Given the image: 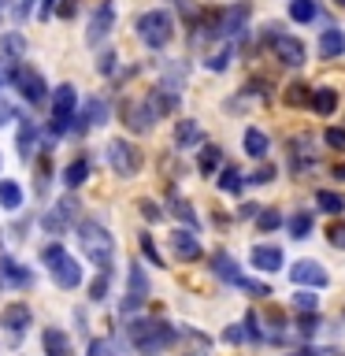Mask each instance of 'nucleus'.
Returning a JSON list of instances; mask_svg holds the SVG:
<instances>
[{"label": "nucleus", "mask_w": 345, "mask_h": 356, "mask_svg": "<svg viewBox=\"0 0 345 356\" xmlns=\"http://www.w3.org/2000/svg\"><path fill=\"white\" fill-rule=\"evenodd\" d=\"M127 338L134 341V349L141 356H160L163 349H171L178 330L163 319H130L127 323Z\"/></svg>", "instance_id": "f257e3e1"}, {"label": "nucleus", "mask_w": 345, "mask_h": 356, "mask_svg": "<svg viewBox=\"0 0 345 356\" xmlns=\"http://www.w3.org/2000/svg\"><path fill=\"white\" fill-rule=\"evenodd\" d=\"M78 241H82V252L89 256V264H97L104 275H111V260H115V241H111V234L100 227L97 219L78 222Z\"/></svg>", "instance_id": "f03ea898"}, {"label": "nucleus", "mask_w": 345, "mask_h": 356, "mask_svg": "<svg viewBox=\"0 0 345 356\" xmlns=\"http://www.w3.org/2000/svg\"><path fill=\"white\" fill-rule=\"evenodd\" d=\"M134 30H138L141 44H149V49H167L175 38V19H171V11L152 8V11H145V15H138Z\"/></svg>", "instance_id": "7ed1b4c3"}, {"label": "nucleus", "mask_w": 345, "mask_h": 356, "mask_svg": "<svg viewBox=\"0 0 345 356\" xmlns=\"http://www.w3.org/2000/svg\"><path fill=\"white\" fill-rule=\"evenodd\" d=\"M41 260H45V267L52 271V282L60 286V289L82 286V267H78L74 256H67V249H63L60 241L45 245V249H41Z\"/></svg>", "instance_id": "20e7f679"}, {"label": "nucleus", "mask_w": 345, "mask_h": 356, "mask_svg": "<svg viewBox=\"0 0 345 356\" xmlns=\"http://www.w3.org/2000/svg\"><path fill=\"white\" fill-rule=\"evenodd\" d=\"M74 119H78V89L71 82H63V86L52 89V122H49V130L67 134L74 127Z\"/></svg>", "instance_id": "39448f33"}, {"label": "nucleus", "mask_w": 345, "mask_h": 356, "mask_svg": "<svg viewBox=\"0 0 345 356\" xmlns=\"http://www.w3.org/2000/svg\"><path fill=\"white\" fill-rule=\"evenodd\" d=\"M267 44H271L275 60L286 67H305V60H308L305 41L294 38V33H282V26H267Z\"/></svg>", "instance_id": "423d86ee"}, {"label": "nucleus", "mask_w": 345, "mask_h": 356, "mask_svg": "<svg viewBox=\"0 0 345 356\" xmlns=\"http://www.w3.org/2000/svg\"><path fill=\"white\" fill-rule=\"evenodd\" d=\"M108 163L119 178H134L141 171V149L127 138H115V141H108Z\"/></svg>", "instance_id": "0eeeda50"}, {"label": "nucleus", "mask_w": 345, "mask_h": 356, "mask_svg": "<svg viewBox=\"0 0 345 356\" xmlns=\"http://www.w3.org/2000/svg\"><path fill=\"white\" fill-rule=\"evenodd\" d=\"M252 8L245 4V0H238V4H230L227 11H219L216 15V38H234V33L245 30V22H249Z\"/></svg>", "instance_id": "6e6552de"}, {"label": "nucleus", "mask_w": 345, "mask_h": 356, "mask_svg": "<svg viewBox=\"0 0 345 356\" xmlns=\"http://www.w3.org/2000/svg\"><path fill=\"white\" fill-rule=\"evenodd\" d=\"M111 26H115V4H111V0H100L97 11H93V19H89L86 41H89V44H100V41L111 33Z\"/></svg>", "instance_id": "1a4fd4ad"}, {"label": "nucleus", "mask_w": 345, "mask_h": 356, "mask_svg": "<svg viewBox=\"0 0 345 356\" xmlns=\"http://www.w3.org/2000/svg\"><path fill=\"white\" fill-rule=\"evenodd\" d=\"M289 278H294L297 286H305V289H323L330 282V275L323 271L316 260H297L294 267H289Z\"/></svg>", "instance_id": "9d476101"}, {"label": "nucleus", "mask_w": 345, "mask_h": 356, "mask_svg": "<svg viewBox=\"0 0 345 356\" xmlns=\"http://www.w3.org/2000/svg\"><path fill=\"white\" fill-rule=\"evenodd\" d=\"M127 278H130V289H127V297H122V316L138 312L145 305V297H149V278H145V271H141L138 264L127 271Z\"/></svg>", "instance_id": "9b49d317"}, {"label": "nucleus", "mask_w": 345, "mask_h": 356, "mask_svg": "<svg viewBox=\"0 0 345 356\" xmlns=\"http://www.w3.org/2000/svg\"><path fill=\"white\" fill-rule=\"evenodd\" d=\"M15 86H19L22 100H30V104H41V100L49 97V86H45V78H41L38 71H33V67H19Z\"/></svg>", "instance_id": "f8f14e48"}, {"label": "nucleus", "mask_w": 345, "mask_h": 356, "mask_svg": "<svg viewBox=\"0 0 345 356\" xmlns=\"http://www.w3.org/2000/svg\"><path fill=\"white\" fill-rule=\"evenodd\" d=\"M145 104H149L152 119H163V115H171V111L178 108V89H175V86H156L152 93L145 97Z\"/></svg>", "instance_id": "ddd939ff"}, {"label": "nucleus", "mask_w": 345, "mask_h": 356, "mask_svg": "<svg viewBox=\"0 0 345 356\" xmlns=\"http://www.w3.org/2000/svg\"><path fill=\"white\" fill-rule=\"evenodd\" d=\"M0 286L26 289V286H33V275H30L22 264H15V260H11V256H0Z\"/></svg>", "instance_id": "4468645a"}, {"label": "nucleus", "mask_w": 345, "mask_h": 356, "mask_svg": "<svg viewBox=\"0 0 345 356\" xmlns=\"http://www.w3.org/2000/svg\"><path fill=\"white\" fill-rule=\"evenodd\" d=\"M30 308L26 305H22V300H15V305H8L4 312H0V327H4L8 334H15V338H19V334H26V327H30Z\"/></svg>", "instance_id": "2eb2a0df"}, {"label": "nucleus", "mask_w": 345, "mask_h": 356, "mask_svg": "<svg viewBox=\"0 0 345 356\" xmlns=\"http://www.w3.org/2000/svg\"><path fill=\"white\" fill-rule=\"evenodd\" d=\"M211 271H216V278H223L227 286H238V289H245V282H249V278L238 271V264L230 260V252H223V249L211 256Z\"/></svg>", "instance_id": "dca6fc26"}, {"label": "nucleus", "mask_w": 345, "mask_h": 356, "mask_svg": "<svg viewBox=\"0 0 345 356\" xmlns=\"http://www.w3.org/2000/svg\"><path fill=\"white\" fill-rule=\"evenodd\" d=\"M249 264L256 267V271L271 275V271L282 267V249H278V245H256V249L249 252Z\"/></svg>", "instance_id": "f3484780"}, {"label": "nucleus", "mask_w": 345, "mask_h": 356, "mask_svg": "<svg viewBox=\"0 0 345 356\" xmlns=\"http://www.w3.org/2000/svg\"><path fill=\"white\" fill-rule=\"evenodd\" d=\"M15 145H19V156H22V160H33V149H38V122H33L30 115L19 119Z\"/></svg>", "instance_id": "a211bd4d"}, {"label": "nucleus", "mask_w": 345, "mask_h": 356, "mask_svg": "<svg viewBox=\"0 0 345 356\" xmlns=\"http://www.w3.org/2000/svg\"><path fill=\"white\" fill-rule=\"evenodd\" d=\"M338 89H334V86H316V89H312V100H308V104H312V111H316V115H334V111H338Z\"/></svg>", "instance_id": "6ab92c4d"}, {"label": "nucleus", "mask_w": 345, "mask_h": 356, "mask_svg": "<svg viewBox=\"0 0 345 356\" xmlns=\"http://www.w3.org/2000/svg\"><path fill=\"white\" fill-rule=\"evenodd\" d=\"M41 345H45V356H74L71 338H67V334H63L60 327H45Z\"/></svg>", "instance_id": "aec40b11"}, {"label": "nucleus", "mask_w": 345, "mask_h": 356, "mask_svg": "<svg viewBox=\"0 0 345 356\" xmlns=\"http://www.w3.org/2000/svg\"><path fill=\"white\" fill-rule=\"evenodd\" d=\"M171 249L178 260H200V241L193 238V230H175L171 234Z\"/></svg>", "instance_id": "412c9836"}, {"label": "nucleus", "mask_w": 345, "mask_h": 356, "mask_svg": "<svg viewBox=\"0 0 345 356\" xmlns=\"http://www.w3.org/2000/svg\"><path fill=\"white\" fill-rule=\"evenodd\" d=\"M122 122H127L134 134L152 130V111H149V104H127V108H122Z\"/></svg>", "instance_id": "4be33fe9"}, {"label": "nucleus", "mask_w": 345, "mask_h": 356, "mask_svg": "<svg viewBox=\"0 0 345 356\" xmlns=\"http://www.w3.org/2000/svg\"><path fill=\"white\" fill-rule=\"evenodd\" d=\"M319 56H323V60H338V56H345V33H342L338 26L323 30V38H319Z\"/></svg>", "instance_id": "5701e85b"}, {"label": "nucleus", "mask_w": 345, "mask_h": 356, "mask_svg": "<svg viewBox=\"0 0 345 356\" xmlns=\"http://www.w3.org/2000/svg\"><path fill=\"white\" fill-rule=\"evenodd\" d=\"M241 145H245V152L252 156V160H264L267 156V149H271V141H267V134L264 130H256V127H249L241 134Z\"/></svg>", "instance_id": "b1692460"}, {"label": "nucleus", "mask_w": 345, "mask_h": 356, "mask_svg": "<svg viewBox=\"0 0 345 356\" xmlns=\"http://www.w3.org/2000/svg\"><path fill=\"white\" fill-rule=\"evenodd\" d=\"M0 208L4 211H19L22 208V186L15 178H0Z\"/></svg>", "instance_id": "393cba45"}, {"label": "nucleus", "mask_w": 345, "mask_h": 356, "mask_svg": "<svg viewBox=\"0 0 345 356\" xmlns=\"http://www.w3.org/2000/svg\"><path fill=\"white\" fill-rule=\"evenodd\" d=\"M26 56V38L22 33H0V60H22Z\"/></svg>", "instance_id": "a878e982"}, {"label": "nucleus", "mask_w": 345, "mask_h": 356, "mask_svg": "<svg viewBox=\"0 0 345 356\" xmlns=\"http://www.w3.org/2000/svg\"><path fill=\"white\" fill-rule=\"evenodd\" d=\"M86 178H89V160H86V156H78V160L67 163V171H63V186L67 189H78Z\"/></svg>", "instance_id": "bb28decb"}, {"label": "nucleus", "mask_w": 345, "mask_h": 356, "mask_svg": "<svg viewBox=\"0 0 345 356\" xmlns=\"http://www.w3.org/2000/svg\"><path fill=\"white\" fill-rule=\"evenodd\" d=\"M197 141H200V127L193 119H182L175 127V145H178V149H189V145H197Z\"/></svg>", "instance_id": "cd10ccee"}, {"label": "nucleus", "mask_w": 345, "mask_h": 356, "mask_svg": "<svg viewBox=\"0 0 345 356\" xmlns=\"http://www.w3.org/2000/svg\"><path fill=\"white\" fill-rule=\"evenodd\" d=\"M223 163V149L219 145H204V149H200V160H197V167H200V175L204 178H211L216 175V167Z\"/></svg>", "instance_id": "c85d7f7f"}, {"label": "nucleus", "mask_w": 345, "mask_h": 356, "mask_svg": "<svg viewBox=\"0 0 345 356\" xmlns=\"http://www.w3.org/2000/svg\"><path fill=\"white\" fill-rule=\"evenodd\" d=\"M316 204H319V211H327V216H342V211H345V197L334 193V189H319Z\"/></svg>", "instance_id": "c756f323"}, {"label": "nucleus", "mask_w": 345, "mask_h": 356, "mask_svg": "<svg viewBox=\"0 0 345 356\" xmlns=\"http://www.w3.org/2000/svg\"><path fill=\"white\" fill-rule=\"evenodd\" d=\"M308 234H312V211H297V216H289V238L305 241Z\"/></svg>", "instance_id": "7c9ffc66"}, {"label": "nucleus", "mask_w": 345, "mask_h": 356, "mask_svg": "<svg viewBox=\"0 0 345 356\" xmlns=\"http://www.w3.org/2000/svg\"><path fill=\"white\" fill-rule=\"evenodd\" d=\"M289 19L294 22H312L316 19V0H289Z\"/></svg>", "instance_id": "2f4dec72"}, {"label": "nucleus", "mask_w": 345, "mask_h": 356, "mask_svg": "<svg viewBox=\"0 0 345 356\" xmlns=\"http://www.w3.org/2000/svg\"><path fill=\"white\" fill-rule=\"evenodd\" d=\"M278 227H282V211H278V208H264L260 219H256V230H260V234H271V230H278Z\"/></svg>", "instance_id": "473e14b6"}, {"label": "nucleus", "mask_w": 345, "mask_h": 356, "mask_svg": "<svg viewBox=\"0 0 345 356\" xmlns=\"http://www.w3.org/2000/svg\"><path fill=\"white\" fill-rule=\"evenodd\" d=\"M86 122H89V127H100V122H108V104H104L100 97H93V100L86 104Z\"/></svg>", "instance_id": "72a5a7b5"}, {"label": "nucleus", "mask_w": 345, "mask_h": 356, "mask_svg": "<svg viewBox=\"0 0 345 356\" xmlns=\"http://www.w3.org/2000/svg\"><path fill=\"white\" fill-rule=\"evenodd\" d=\"M171 211H175V216L186 222L189 230H197V211L189 208V200H182V197H171Z\"/></svg>", "instance_id": "f704fd0d"}, {"label": "nucleus", "mask_w": 345, "mask_h": 356, "mask_svg": "<svg viewBox=\"0 0 345 356\" xmlns=\"http://www.w3.org/2000/svg\"><path fill=\"white\" fill-rule=\"evenodd\" d=\"M219 189H227V193H241L245 182H241L238 167H223V175H219Z\"/></svg>", "instance_id": "c9c22d12"}, {"label": "nucleus", "mask_w": 345, "mask_h": 356, "mask_svg": "<svg viewBox=\"0 0 345 356\" xmlns=\"http://www.w3.org/2000/svg\"><path fill=\"white\" fill-rule=\"evenodd\" d=\"M294 308H297V312H308V316H312V312L319 308L316 289H297V293H294Z\"/></svg>", "instance_id": "e433bc0d"}, {"label": "nucleus", "mask_w": 345, "mask_h": 356, "mask_svg": "<svg viewBox=\"0 0 345 356\" xmlns=\"http://www.w3.org/2000/svg\"><path fill=\"white\" fill-rule=\"evenodd\" d=\"M305 100H312V89H308L305 82L286 86V104H305Z\"/></svg>", "instance_id": "4c0bfd02"}, {"label": "nucleus", "mask_w": 345, "mask_h": 356, "mask_svg": "<svg viewBox=\"0 0 345 356\" xmlns=\"http://www.w3.org/2000/svg\"><path fill=\"white\" fill-rule=\"evenodd\" d=\"M230 60H234V49L227 44V49H219L216 56H211V60H204V67H208V71H227Z\"/></svg>", "instance_id": "58836bf2"}, {"label": "nucleus", "mask_w": 345, "mask_h": 356, "mask_svg": "<svg viewBox=\"0 0 345 356\" xmlns=\"http://www.w3.org/2000/svg\"><path fill=\"white\" fill-rule=\"evenodd\" d=\"M56 216H60L63 222H74L78 219V200L74 197H63L60 204H56Z\"/></svg>", "instance_id": "ea45409f"}, {"label": "nucleus", "mask_w": 345, "mask_h": 356, "mask_svg": "<svg viewBox=\"0 0 345 356\" xmlns=\"http://www.w3.org/2000/svg\"><path fill=\"white\" fill-rule=\"evenodd\" d=\"M141 252H145V260H149L152 267H163V256H160V249L152 245L149 234H141Z\"/></svg>", "instance_id": "a19ab883"}, {"label": "nucleus", "mask_w": 345, "mask_h": 356, "mask_svg": "<svg viewBox=\"0 0 345 356\" xmlns=\"http://www.w3.org/2000/svg\"><path fill=\"white\" fill-rule=\"evenodd\" d=\"M108 282H111V275L100 271L93 282H89V297H93V300H104V297H108Z\"/></svg>", "instance_id": "79ce46f5"}, {"label": "nucleus", "mask_w": 345, "mask_h": 356, "mask_svg": "<svg viewBox=\"0 0 345 356\" xmlns=\"http://www.w3.org/2000/svg\"><path fill=\"white\" fill-rule=\"evenodd\" d=\"M319 330V316L312 312V316H300V323H297V334L300 338H312V334Z\"/></svg>", "instance_id": "37998d69"}, {"label": "nucleus", "mask_w": 345, "mask_h": 356, "mask_svg": "<svg viewBox=\"0 0 345 356\" xmlns=\"http://www.w3.org/2000/svg\"><path fill=\"white\" fill-rule=\"evenodd\" d=\"M323 141H327L330 149H342V152H345V130H342V127H330L327 134H323Z\"/></svg>", "instance_id": "c03bdc74"}, {"label": "nucleus", "mask_w": 345, "mask_h": 356, "mask_svg": "<svg viewBox=\"0 0 345 356\" xmlns=\"http://www.w3.org/2000/svg\"><path fill=\"white\" fill-rule=\"evenodd\" d=\"M86 356H115V349H111V341L93 338V341H89V353H86Z\"/></svg>", "instance_id": "a18cd8bd"}, {"label": "nucleus", "mask_w": 345, "mask_h": 356, "mask_svg": "<svg viewBox=\"0 0 345 356\" xmlns=\"http://www.w3.org/2000/svg\"><path fill=\"white\" fill-rule=\"evenodd\" d=\"M115 60H119L115 52H100V60H97V71H100V74H115Z\"/></svg>", "instance_id": "49530a36"}, {"label": "nucleus", "mask_w": 345, "mask_h": 356, "mask_svg": "<svg viewBox=\"0 0 345 356\" xmlns=\"http://www.w3.org/2000/svg\"><path fill=\"white\" fill-rule=\"evenodd\" d=\"M327 241H330V245H338V249H345V222H330Z\"/></svg>", "instance_id": "de8ad7c7"}, {"label": "nucleus", "mask_w": 345, "mask_h": 356, "mask_svg": "<svg viewBox=\"0 0 345 356\" xmlns=\"http://www.w3.org/2000/svg\"><path fill=\"white\" fill-rule=\"evenodd\" d=\"M271 178H275V167H271V163H264L260 171H252V175H249V182H256V186H267Z\"/></svg>", "instance_id": "09e8293b"}, {"label": "nucleus", "mask_w": 345, "mask_h": 356, "mask_svg": "<svg viewBox=\"0 0 345 356\" xmlns=\"http://www.w3.org/2000/svg\"><path fill=\"white\" fill-rule=\"evenodd\" d=\"M256 323H260V319H256V312H249V316H245V334H249L252 341H264V330L256 327Z\"/></svg>", "instance_id": "8fccbe9b"}, {"label": "nucleus", "mask_w": 345, "mask_h": 356, "mask_svg": "<svg viewBox=\"0 0 345 356\" xmlns=\"http://www.w3.org/2000/svg\"><path fill=\"white\" fill-rule=\"evenodd\" d=\"M11 119H15V104H11V100L0 93V127H8Z\"/></svg>", "instance_id": "3c124183"}, {"label": "nucleus", "mask_w": 345, "mask_h": 356, "mask_svg": "<svg viewBox=\"0 0 345 356\" xmlns=\"http://www.w3.org/2000/svg\"><path fill=\"white\" fill-rule=\"evenodd\" d=\"M74 11H78V0H56V15L60 19H74Z\"/></svg>", "instance_id": "603ef678"}, {"label": "nucleus", "mask_w": 345, "mask_h": 356, "mask_svg": "<svg viewBox=\"0 0 345 356\" xmlns=\"http://www.w3.org/2000/svg\"><path fill=\"white\" fill-rule=\"evenodd\" d=\"M141 216L149 219V222H160L163 211H160V204H152V200H141Z\"/></svg>", "instance_id": "864d4df0"}, {"label": "nucleus", "mask_w": 345, "mask_h": 356, "mask_svg": "<svg viewBox=\"0 0 345 356\" xmlns=\"http://www.w3.org/2000/svg\"><path fill=\"white\" fill-rule=\"evenodd\" d=\"M260 211H264V208L256 204V200H245V204L238 208V216H241V219H260Z\"/></svg>", "instance_id": "5fc2aeb1"}, {"label": "nucleus", "mask_w": 345, "mask_h": 356, "mask_svg": "<svg viewBox=\"0 0 345 356\" xmlns=\"http://www.w3.org/2000/svg\"><path fill=\"white\" fill-rule=\"evenodd\" d=\"M245 338H249V334H245L241 327H227V330H223V341H230V345H241Z\"/></svg>", "instance_id": "6e6d98bb"}, {"label": "nucleus", "mask_w": 345, "mask_h": 356, "mask_svg": "<svg viewBox=\"0 0 345 356\" xmlns=\"http://www.w3.org/2000/svg\"><path fill=\"white\" fill-rule=\"evenodd\" d=\"M334 178H338V182H345V163H334Z\"/></svg>", "instance_id": "4d7b16f0"}, {"label": "nucleus", "mask_w": 345, "mask_h": 356, "mask_svg": "<svg viewBox=\"0 0 345 356\" xmlns=\"http://www.w3.org/2000/svg\"><path fill=\"white\" fill-rule=\"evenodd\" d=\"M294 356H323V353H316V349H300V353H294Z\"/></svg>", "instance_id": "13d9d810"}, {"label": "nucleus", "mask_w": 345, "mask_h": 356, "mask_svg": "<svg viewBox=\"0 0 345 356\" xmlns=\"http://www.w3.org/2000/svg\"><path fill=\"white\" fill-rule=\"evenodd\" d=\"M4 82H8V74H4V67H0V93H4Z\"/></svg>", "instance_id": "bf43d9fd"}, {"label": "nucleus", "mask_w": 345, "mask_h": 356, "mask_svg": "<svg viewBox=\"0 0 345 356\" xmlns=\"http://www.w3.org/2000/svg\"><path fill=\"white\" fill-rule=\"evenodd\" d=\"M334 4H342V8H345V0H334Z\"/></svg>", "instance_id": "052dcab7"}, {"label": "nucleus", "mask_w": 345, "mask_h": 356, "mask_svg": "<svg viewBox=\"0 0 345 356\" xmlns=\"http://www.w3.org/2000/svg\"><path fill=\"white\" fill-rule=\"evenodd\" d=\"M0 167H4V160H0Z\"/></svg>", "instance_id": "680f3d73"}, {"label": "nucleus", "mask_w": 345, "mask_h": 356, "mask_svg": "<svg viewBox=\"0 0 345 356\" xmlns=\"http://www.w3.org/2000/svg\"><path fill=\"white\" fill-rule=\"evenodd\" d=\"M334 356H338V353H334Z\"/></svg>", "instance_id": "e2e57ef3"}]
</instances>
